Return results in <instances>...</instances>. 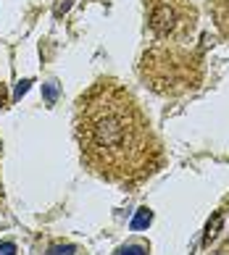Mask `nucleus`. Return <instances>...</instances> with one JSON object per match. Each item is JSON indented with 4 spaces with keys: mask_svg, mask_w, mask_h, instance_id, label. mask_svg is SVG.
<instances>
[{
    "mask_svg": "<svg viewBox=\"0 0 229 255\" xmlns=\"http://www.w3.org/2000/svg\"><path fill=\"white\" fill-rule=\"evenodd\" d=\"M53 253H55V255H71V253H74V248H63V250H61V248H55Z\"/></svg>",
    "mask_w": 229,
    "mask_h": 255,
    "instance_id": "10",
    "label": "nucleus"
},
{
    "mask_svg": "<svg viewBox=\"0 0 229 255\" xmlns=\"http://www.w3.org/2000/svg\"><path fill=\"white\" fill-rule=\"evenodd\" d=\"M222 221H224V213L219 211L216 216H214V221H208V229H206V242H211L216 234H219V229H222Z\"/></svg>",
    "mask_w": 229,
    "mask_h": 255,
    "instance_id": "4",
    "label": "nucleus"
},
{
    "mask_svg": "<svg viewBox=\"0 0 229 255\" xmlns=\"http://www.w3.org/2000/svg\"><path fill=\"white\" fill-rule=\"evenodd\" d=\"M29 84H32L29 79H24V82H18V87H16V98H21V95H24V92H26V90H29Z\"/></svg>",
    "mask_w": 229,
    "mask_h": 255,
    "instance_id": "8",
    "label": "nucleus"
},
{
    "mask_svg": "<svg viewBox=\"0 0 229 255\" xmlns=\"http://www.w3.org/2000/svg\"><path fill=\"white\" fill-rule=\"evenodd\" d=\"M116 255H148V250L142 248V245H127V248H121Z\"/></svg>",
    "mask_w": 229,
    "mask_h": 255,
    "instance_id": "5",
    "label": "nucleus"
},
{
    "mask_svg": "<svg viewBox=\"0 0 229 255\" xmlns=\"http://www.w3.org/2000/svg\"><path fill=\"white\" fill-rule=\"evenodd\" d=\"M5 100H8V95H5V87L0 84V108H5Z\"/></svg>",
    "mask_w": 229,
    "mask_h": 255,
    "instance_id": "9",
    "label": "nucleus"
},
{
    "mask_svg": "<svg viewBox=\"0 0 229 255\" xmlns=\"http://www.w3.org/2000/svg\"><path fill=\"white\" fill-rule=\"evenodd\" d=\"M0 255H16V245L13 242H3L0 245Z\"/></svg>",
    "mask_w": 229,
    "mask_h": 255,
    "instance_id": "7",
    "label": "nucleus"
},
{
    "mask_svg": "<svg viewBox=\"0 0 229 255\" xmlns=\"http://www.w3.org/2000/svg\"><path fill=\"white\" fill-rule=\"evenodd\" d=\"M150 221H153V213L148 211V208H140V211H137V216H135V219H132V224H129V229H132V232L148 229V226H150Z\"/></svg>",
    "mask_w": 229,
    "mask_h": 255,
    "instance_id": "3",
    "label": "nucleus"
},
{
    "mask_svg": "<svg viewBox=\"0 0 229 255\" xmlns=\"http://www.w3.org/2000/svg\"><path fill=\"white\" fill-rule=\"evenodd\" d=\"M198 61H193L190 55H182L179 50L166 53V50H150L142 61V69H145V77L150 71V82L158 92H174V87L179 84V90H187L198 82L195 71Z\"/></svg>",
    "mask_w": 229,
    "mask_h": 255,
    "instance_id": "2",
    "label": "nucleus"
},
{
    "mask_svg": "<svg viewBox=\"0 0 229 255\" xmlns=\"http://www.w3.org/2000/svg\"><path fill=\"white\" fill-rule=\"evenodd\" d=\"M82 163L113 184L132 187L161 166V142L135 95L119 82H98L76 103Z\"/></svg>",
    "mask_w": 229,
    "mask_h": 255,
    "instance_id": "1",
    "label": "nucleus"
},
{
    "mask_svg": "<svg viewBox=\"0 0 229 255\" xmlns=\"http://www.w3.org/2000/svg\"><path fill=\"white\" fill-rule=\"evenodd\" d=\"M55 95H58L55 82H47V84H45V100H47V106H53V103H55Z\"/></svg>",
    "mask_w": 229,
    "mask_h": 255,
    "instance_id": "6",
    "label": "nucleus"
}]
</instances>
